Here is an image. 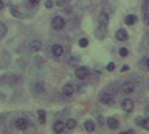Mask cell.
I'll use <instances>...</instances> for the list:
<instances>
[{"mask_svg": "<svg viewBox=\"0 0 149 134\" xmlns=\"http://www.w3.org/2000/svg\"><path fill=\"white\" fill-rule=\"evenodd\" d=\"M135 123L141 126V123H143V117H137V119H135Z\"/></svg>", "mask_w": 149, "mask_h": 134, "instance_id": "25", "label": "cell"}, {"mask_svg": "<svg viewBox=\"0 0 149 134\" xmlns=\"http://www.w3.org/2000/svg\"><path fill=\"white\" fill-rule=\"evenodd\" d=\"M141 126L144 129H149V119H143V123H141Z\"/></svg>", "mask_w": 149, "mask_h": 134, "instance_id": "20", "label": "cell"}, {"mask_svg": "<svg viewBox=\"0 0 149 134\" xmlns=\"http://www.w3.org/2000/svg\"><path fill=\"white\" fill-rule=\"evenodd\" d=\"M37 115H39V122L40 123H45V112H44V111H39Z\"/></svg>", "mask_w": 149, "mask_h": 134, "instance_id": "19", "label": "cell"}, {"mask_svg": "<svg viewBox=\"0 0 149 134\" xmlns=\"http://www.w3.org/2000/svg\"><path fill=\"white\" fill-rule=\"evenodd\" d=\"M107 24H109V16L106 13H101L100 14V25L104 28V27H107Z\"/></svg>", "mask_w": 149, "mask_h": 134, "instance_id": "11", "label": "cell"}, {"mask_svg": "<svg viewBox=\"0 0 149 134\" xmlns=\"http://www.w3.org/2000/svg\"><path fill=\"white\" fill-rule=\"evenodd\" d=\"M144 24L149 25V13H146V11H144Z\"/></svg>", "mask_w": 149, "mask_h": 134, "instance_id": "24", "label": "cell"}, {"mask_svg": "<svg viewBox=\"0 0 149 134\" xmlns=\"http://www.w3.org/2000/svg\"><path fill=\"white\" fill-rule=\"evenodd\" d=\"M113 69H115V64H113V62L107 64V70H110V72H112V70H113Z\"/></svg>", "mask_w": 149, "mask_h": 134, "instance_id": "26", "label": "cell"}, {"mask_svg": "<svg viewBox=\"0 0 149 134\" xmlns=\"http://www.w3.org/2000/svg\"><path fill=\"white\" fill-rule=\"evenodd\" d=\"M6 34V25L5 24H2V22H0V39L3 38V36Z\"/></svg>", "mask_w": 149, "mask_h": 134, "instance_id": "18", "label": "cell"}, {"mask_svg": "<svg viewBox=\"0 0 149 134\" xmlns=\"http://www.w3.org/2000/svg\"><path fill=\"white\" fill-rule=\"evenodd\" d=\"M135 22H137V17H135L134 14H130V16L126 17V24H127V25H134Z\"/></svg>", "mask_w": 149, "mask_h": 134, "instance_id": "16", "label": "cell"}, {"mask_svg": "<svg viewBox=\"0 0 149 134\" xmlns=\"http://www.w3.org/2000/svg\"><path fill=\"white\" fill-rule=\"evenodd\" d=\"M51 27H53L54 30H62L64 27H65V20H64L61 16H56V17H53V22H51Z\"/></svg>", "mask_w": 149, "mask_h": 134, "instance_id": "1", "label": "cell"}, {"mask_svg": "<svg viewBox=\"0 0 149 134\" xmlns=\"http://www.w3.org/2000/svg\"><path fill=\"white\" fill-rule=\"evenodd\" d=\"M62 94H64L65 97L73 95V94H74V86H73V84H65V86L62 87Z\"/></svg>", "mask_w": 149, "mask_h": 134, "instance_id": "8", "label": "cell"}, {"mask_svg": "<svg viewBox=\"0 0 149 134\" xmlns=\"http://www.w3.org/2000/svg\"><path fill=\"white\" fill-rule=\"evenodd\" d=\"M33 91L39 92V94H40V92H44V86H42V83H36V84L33 86Z\"/></svg>", "mask_w": 149, "mask_h": 134, "instance_id": "17", "label": "cell"}, {"mask_svg": "<svg viewBox=\"0 0 149 134\" xmlns=\"http://www.w3.org/2000/svg\"><path fill=\"white\" fill-rule=\"evenodd\" d=\"M115 36H116V39H118V41H126V39H127V33H126L124 30H118Z\"/></svg>", "mask_w": 149, "mask_h": 134, "instance_id": "13", "label": "cell"}, {"mask_svg": "<svg viewBox=\"0 0 149 134\" xmlns=\"http://www.w3.org/2000/svg\"><path fill=\"white\" fill-rule=\"evenodd\" d=\"M30 48L33 50V52H39V50L42 48V42L40 41H33V42L30 44Z\"/></svg>", "mask_w": 149, "mask_h": 134, "instance_id": "12", "label": "cell"}, {"mask_svg": "<svg viewBox=\"0 0 149 134\" xmlns=\"http://www.w3.org/2000/svg\"><path fill=\"white\" fill-rule=\"evenodd\" d=\"M87 39H81V41H79V47H87Z\"/></svg>", "mask_w": 149, "mask_h": 134, "instance_id": "22", "label": "cell"}, {"mask_svg": "<svg viewBox=\"0 0 149 134\" xmlns=\"http://www.w3.org/2000/svg\"><path fill=\"white\" fill-rule=\"evenodd\" d=\"M148 6H149V0H144L143 5H141V10H143V11H146V10H148Z\"/></svg>", "mask_w": 149, "mask_h": 134, "instance_id": "21", "label": "cell"}, {"mask_svg": "<svg viewBox=\"0 0 149 134\" xmlns=\"http://www.w3.org/2000/svg\"><path fill=\"white\" fill-rule=\"evenodd\" d=\"M65 126H67V129H74L76 128V120H73V119H70L65 122Z\"/></svg>", "mask_w": 149, "mask_h": 134, "instance_id": "15", "label": "cell"}, {"mask_svg": "<svg viewBox=\"0 0 149 134\" xmlns=\"http://www.w3.org/2000/svg\"><path fill=\"white\" fill-rule=\"evenodd\" d=\"M16 128L17 129H26L28 128V119H25V117H20V119H17L16 120Z\"/></svg>", "mask_w": 149, "mask_h": 134, "instance_id": "4", "label": "cell"}, {"mask_svg": "<svg viewBox=\"0 0 149 134\" xmlns=\"http://www.w3.org/2000/svg\"><path fill=\"white\" fill-rule=\"evenodd\" d=\"M107 126H109L110 129H116L120 126V123H118V120H116V119L110 117V119H107Z\"/></svg>", "mask_w": 149, "mask_h": 134, "instance_id": "10", "label": "cell"}, {"mask_svg": "<svg viewBox=\"0 0 149 134\" xmlns=\"http://www.w3.org/2000/svg\"><path fill=\"white\" fill-rule=\"evenodd\" d=\"M134 91H135V84L132 81H126L123 84V92L124 94H132Z\"/></svg>", "mask_w": 149, "mask_h": 134, "instance_id": "7", "label": "cell"}, {"mask_svg": "<svg viewBox=\"0 0 149 134\" xmlns=\"http://www.w3.org/2000/svg\"><path fill=\"white\" fill-rule=\"evenodd\" d=\"M100 101L102 105H113V101H115V98H113V95H110V94H107V92H104V94H101V97H100Z\"/></svg>", "mask_w": 149, "mask_h": 134, "instance_id": "2", "label": "cell"}, {"mask_svg": "<svg viewBox=\"0 0 149 134\" xmlns=\"http://www.w3.org/2000/svg\"><path fill=\"white\" fill-rule=\"evenodd\" d=\"M127 48H120V55H121V56H127Z\"/></svg>", "mask_w": 149, "mask_h": 134, "instance_id": "23", "label": "cell"}, {"mask_svg": "<svg viewBox=\"0 0 149 134\" xmlns=\"http://www.w3.org/2000/svg\"><path fill=\"white\" fill-rule=\"evenodd\" d=\"M146 67H148V69H149V58H148V59H146Z\"/></svg>", "mask_w": 149, "mask_h": 134, "instance_id": "30", "label": "cell"}, {"mask_svg": "<svg viewBox=\"0 0 149 134\" xmlns=\"http://www.w3.org/2000/svg\"><path fill=\"white\" fill-rule=\"evenodd\" d=\"M121 108H123L126 112H130V111L134 109V101H132V100H129V98L123 100V103H121Z\"/></svg>", "mask_w": 149, "mask_h": 134, "instance_id": "6", "label": "cell"}, {"mask_svg": "<svg viewBox=\"0 0 149 134\" xmlns=\"http://www.w3.org/2000/svg\"><path fill=\"white\" fill-rule=\"evenodd\" d=\"M65 128H67V126H65L64 122H54V125H53V131L54 133H62Z\"/></svg>", "mask_w": 149, "mask_h": 134, "instance_id": "9", "label": "cell"}, {"mask_svg": "<svg viewBox=\"0 0 149 134\" xmlns=\"http://www.w3.org/2000/svg\"><path fill=\"white\" fill-rule=\"evenodd\" d=\"M51 53H53V56L61 58L64 55V47H62V45H59V44H56V45L51 47Z\"/></svg>", "mask_w": 149, "mask_h": 134, "instance_id": "3", "label": "cell"}, {"mask_svg": "<svg viewBox=\"0 0 149 134\" xmlns=\"http://www.w3.org/2000/svg\"><path fill=\"white\" fill-rule=\"evenodd\" d=\"M3 8V0H0V10Z\"/></svg>", "mask_w": 149, "mask_h": 134, "instance_id": "29", "label": "cell"}, {"mask_svg": "<svg viewBox=\"0 0 149 134\" xmlns=\"http://www.w3.org/2000/svg\"><path fill=\"white\" fill-rule=\"evenodd\" d=\"M84 128H86L88 133H93V131H95V125H93L92 120H87V122L84 123Z\"/></svg>", "mask_w": 149, "mask_h": 134, "instance_id": "14", "label": "cell"}, {"mask_svg": "<svg viewBox=\"0 0 149 134\" xmlns=\"http://www.w3.org/2000/svg\"><path fill=\"white\" fill-rule=\"evenodd\" d=\"M45 6H47V8H51V6H53V2H51V0H48V2L45 3Z\"/></svg>", "mask_w": 149, "mask_h": 134, "instance_id": "27", "label": "cell"}, {"mask_svg": "<svg viewBox=\"0 0 149 134\" xmlns=\"http://www.w3.org/2000/svg\"><path fill=\"white\" fill-rule=\"evenodd\" d=\"M88 76V69L87 67H79L76 70V78L78 80H84V78Z\"/></svg>", "mask_w": 149, "mask_h": 134, "instance_id": "5", "label": "cell"}, {"mask_svg": "<svg viewBox=\"0 0 149 134\" xmlns=\"http://www.w3.org/2000/svg\"><path fill=\"white\" fill-rule=\"evenodd\" d=\"M28 2H30L31 5H37V3H39V0H28Z\"/></svg>", "mask_w": 149, "mask_h": 134, "instance_id": "28", "label": "cell"}]
</instances>
